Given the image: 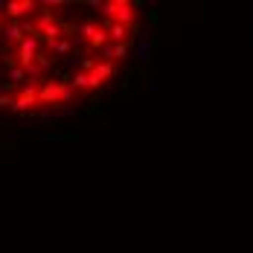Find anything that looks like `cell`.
<instances>
[{"mask_svg": "<svg viewBox=\"0 0 253 253\" xmlns=\"http://www.w3.org/2000/svg\"><path fill=\"white\" fill-rule=\"evenodd\" d=\"M38 102L41 105H58V82H47L44 87H38Z\"/></svg>", "mask_w": 253, "mask_h": 253, "instance_id": "cell-5", "label": "cell"}, {"mask_svg": "<svg viewBox=\"0 0 253 253\" xmlns=\"http://www.w3.org/2000/svg\"><path fill=\"white\" fill-rule=\"evenodd\" d=\"M128 52H131V44H128V41L117 44V47H111V61H123Z\"/></svg>", "mask_w": 253, "mask_h": 253, "instance_id": "cell-9", "label": "cell"}, {"mask_svg": "<svg viewBox=\"0 0 253 253\" xmlns=\"http://www.w3.org/2000/svg\"><path fill=\"white\" fill-rule=\"evenodd\" d=\"M0 35L6 38V41H24V35H21V24H9V26H0Z\"/></svg>", "mask_w": 253, "mask_h": 253, "instance_id": "cell-7", "label": "cell"}, {"mask_svg": "<svg viewBox=\"0 0 253 253\" xmlns=\"http://www.w3.org/2000/svg\"><path fill=\"white\" fill-rule=\"evenodd\" d=\"M70 47H73V41H67V38H58V41H52L50 50L58 52V55H64V52H70Z\"/></svg>", "mask_w": 253, "mask_h": 253, "instance_id": "cell-11", "label": "cell"}, {"mask_svg": "<svg viewBox=\"0 0 253 253\" xmlns=\"http://www.w3.org/2000/svg\"><path fill=\"white\" fill-rule=\"evenodd\" d=\"M6 105H12V99L9 96H0V108H6Z\"/></svg>", "mask_w": 253, "mask_h": 253, "instance_id": "cell-13", "label": "cell"}, {"mask_svg": "<svg viewBox=\"0 0 253 253\" xmlns=\"http://www.w3.org/2000/svg\"><path fill=\"white\" fill-rule=\"evenodd\" d=\"M73 102V87L70 82H58V105H70Z\"/></svg>", "mask_w": 253, "mask_h": 253, "instance_id": "cell-8", "label": "cell"}, {"mask_svg": "<svg viewBox=\"0 0 253 253\" xmlns=\"http://www.w3.org/2000/svg\"><path fill=\"white\" fill-rule=\"evenodd\" d=\"M79 35H84V41H87L90 47H105V44H108V32H105L99 24H93V21H87V24L79 26Z\"/></svg>", "mask_w": 253, "mask_h": 253, "instance_id": "cell-1", "label": "cell"}, {"mask_svg": "<svg viewBox=\"0 0 253 253\" xmlns=\"http://www.w3.org/2000/svg\"><path fill=\"white\" fill-rule=\"evenodd\" d=\"M35 55H38V38H35V35H29V38L21 41V50H18L21 67H29V64L35 61Z\"/></svg>", "mask_w": 253, "mask_h": 253, "instance_id": "cell-3", "label": "cell"}, {"mask_svg": "<svg viewBox=\"0 0 253 253\" xmlns=\"http://www.w3.org/2000/svg\"><path fill=\"white\" fill-rule=\"evenodd\" d=\"M9 79H12V82H24L26 79L24 67H12V70H9Z\"/></svg>", "mask_w": 253, "mask_h": 253, "instance_id": "cell-12", "label": "cell"}, {"mask_svg": "<svg viewBox=\"0 0 253 253\" xmlns=\"http://www.w3.org/2000/svg\"><path fill=\"white\" fill-rule=\"evenodd\" d=\"M102 29H105V32H108V38H111V41H117V44H123V41L131 38V29L123 26V24H114V21H105Z\"/></svg>", "mask_w": 253, "mask_h": 253, "instance_id": "cell-4", "label": "cell"}, {"mask_svg": "<svg viewBox=\"0 0 253 253\" xmlns=\"http://www.w3.org/2000/svg\"><path fill=\"white\" fill-rule=\"evenodd\" d=\"M12 18H21V15H26V12H32V9H38V3H32V0H21V3H6L3 6Z\"/></svg>", "mask_w": 253, "mask_h": 253, "instance_id": "cell-6", "label": "cell"}, {"mask_svg": "<svg viewBox=\"0 0 253 253\" xmlns=\"http://www.w3.org/2000/svg\"><path fill=\"white\" fill-rule=\"evenodd\" d=\"M70 87H73V90H87V87H90L87 73H76V76L70 79Z\"/></svg>", "mask_w": 253, "mask_h": 253, "instance_id": "cell-10", "label": "cell"}, {"mask_svg": "<svg viewBox=\"0 0 253 253\" xmlns=\"http://www.w3.org/2000/svg\"><path fill=\"white\" fill-rule=\"evenodd\" d=\"M114 73H117V64H114V61H99V64L87 73V82H90V87H93V90H99L102 82H108Z\"/></svg>", "mask_w": 253, "mask_h": 253, "instance_id": "cell-2", "label": "cell"}]
</instances>
